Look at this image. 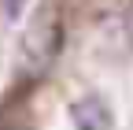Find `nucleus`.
Returning a JSON list of instances; mask_svg holds the SVG:
<instances>
[{
    "label": "nucleus",
    "mask_w": 133,
    "mask_h": 130,
    "mask_svg": "<svg viewBox=\"0 0 133 130\" xmlns=\"http://www.w3.org/2000/svg\"><path fill=\"white\" fill-rule=\"evenodd\" d=\"M70 119H74L78 130H104L107 119H111V111L104 104H96V101H78L74 111H70Z\"/></svg>",
    "instance_id": "1"
},
{
    "label": "nucleus",
    "mask_w": 133,
    "mask_h": 130,
    "mask_svg": "<svg viewBox=\"0 0 133 130\" xmlns=\"http://www.w3.org/2000/svg\"><path fill=\"white\" fill-rule=\"evenodd\" d=\"M52 48H56V22H48V26H33L30 34H26V52L30 56H52Z\"/></svg>",
    "instance_id": "2"
}]
</instances>
